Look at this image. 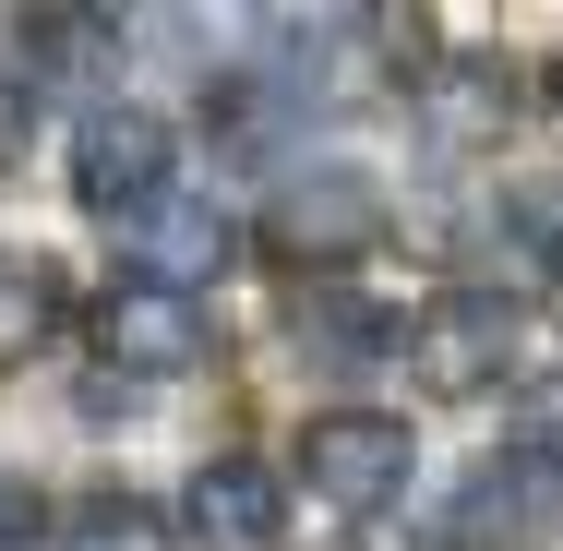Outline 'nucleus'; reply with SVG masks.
I'll return each instance as SVG.
<instances>
[{
  "mask_svg": "<svg viewBox=\"0 0 563 551\" xmlns=\"http://www.w3.org/2000/svg\"><path fill=\"white\" fill-rule=\"evenodd\" d=\"M528 348H540V324H528V300H504V288H444V300H420L408 312V384L420 396H504L516 372H528Z\"/></svg>",
  "mask_w": 563,
  "mask_h": 551,
  "instance_id": "obj_1",
  "label": "nucleus"
},
{
  "mask_svg": "<svg viewBox=\"0 0 563 551\" xmlns=\"http://www.w3.org/2000/svg\"><path fill=\"white\" fill-rule=\"evenodd\" d=\"M85 12H97V24H120V12H144V0H85Z\"/></svg>",
  "mask_w": 563,
  "mask_h": 551,
  "instance_id": "obj_17",
  "label": "nucleus"
},
{
  "mask_svg": "<svg viewBox=\"0 0 563 551\" xmlns=\"http://www.w3.org/2000/svg\"><path fill=\"white\" fill-rule=\"evenodd\" d=\"M85 335H97V360H109L120 384H156V372H192L205 360V312L168 276H120L109 300L85 312Z\"/></svg>",
  "mask_w": 563,
  "mask_h": 551,
  "instance_id": "obj_5",
  "label": "nucleus"
},
{
  "mask_svg": "<svg viewBox=\"0 0 563 551\" xmlns=\"http://www.w3.org/2000/svg\"><path fill=\"white\" fill-rule=\"evenodd\" d=\"M12 156H24V85L0 73V168H12Z\"/></svg>",
  "mask_w": 563,
  "mask_h": 551,
  "instance_id": "obj_15",
  "label": "nucleus"
},
{
  "mask_svg": "<svg viewBox=\"0 0 563 551\" xmlns=\"http://www.w3.org/2000/svg\"><path fill=\"white\" fill-rule=\"evenodd\" d=\"M408 467H420V443H408V420H384V408H324L300 432V492L336 504V516L408 504Z\"/></svg>",
  "mask_w": 563,
  "mask_h": 551,
  "instance_id": "obj_4",
  "label": "nucleus"
},
{
  "mask_svg": "<svg viewBox=\"0 0 563 551\" xmlns=\"http://www.w3.org/2000/svg\"><path fill=\"white\" fill-rule=\"evenodd\" d=\"M132 228H144V276H168V288H205V276H228V252H240L228 205H180V192H156Z\"/></svg>",
  "mask_w": 563,
  "mask_h": 551,
  "instance_id": "obj_9",
  "label": "nucleus"
},
{
  "mask_svg": "<svg viewBox=\"0 0 563 551\" xmlns=\"http://www.w3.org/2000/svg\"><path fill=\"white\" fill-rule=\"evenodd\" d=\"M504 228H516V240H528L540 264H563V180H528V192L504 205Z\"/></svg>",
  "mask_w": 563,
  "mask_h": 551,
  "instance_id": "obj_13",
  "label": "nucleus"
},
{
  "mask_svg": "<svg viewBox=\"0 0 563 551\" xmlns=\"http://www.w3.org/2000/svg\"><path fill=\"white\" fill-rule=\"evenodd\" d=\"M48 324H60V276H48L36 252H0V372H12V360H36Z\"/></svg>",
  "mask_w": 563,
  "mask_h": 551,
  "instance_id": "obj_11",
  "label": "nucleus"
},
{
  "mask_svg": "<svg viewBox=\"0 0 563 551\" xmlns=\"http://www.w3.org/2000/svg\"><path fill=\"white\" fill-rule=\"evenodd\" d=\"M168 168H180V144H168L156 109H85V132H73V192L97 217H144L168 192Z\"/></svg>",
  "mask_w": 563,
  "mask_h": 551,
  "instance_id": "obj_6",
  "label": "nucleus"
},
{
  "mask_svg": "<svg viewBox=\"0 0 563 551\" xmlns=\"http://www.w3.org/2000/svg\"><path fill=\"white\" fill-rule=\"evenodd\" d=\"M552 540H563V443L516 432L455 492V551H552Z\"/></svg>",
  "mask_w": 563,
  "mask_h": 551,
  "instance_id": "obj_2",
  "label": "nucleus"
},
{
  "mask_svg": "<svg viewBox=\"0 0 563 551\" xmlns=\"http://www.w3.org/2000/svg\"><path fill=\"white\" fill-rule=\"evenodd\" d=\"M264 240L288 252V264H312V276H336V264H360L372 240H384V180L372 168H288L276 180V205H264Z\"/></svg>",
  "mask_w": 563,
  "mask_h": 551,
  "instance_id": "obj_3",
  "label": "nucleus"
},
{
  "mask_svg": "<svg viewBox=\"0 0 563 551\" xmlns=\"http://www.w3.org/2000/svg\"><path fill=\"white\" fill-rule=\"evenodd\" d=\"M252 12H276L288 36H336V24H360L372 0H252Z\"/></svg>",
  "mask_w": 563,
  "mask_h": 551,
  "instance_id": "obj_14",
  "label": "nucleus"
},
{
  "mask_svg": "<svg viewBox=\"0 0 563 551\" xmlns=\"http://www.w3.org/2000/svg\"><path fill=\"white\" fill-rule=\"evenodd\" d=\"M24 528H36V504H24L12 480H0V540H24Z\"/></svg>",
  "mask_w": 563,
  "mask_h": 551,
  "instance_id": "obj_16",
  "label": "nucleus"
},
{
  "mask_svg": "<svg viewBox=\"0 0 563 551\" xmlns=\"http://www.w3.org/2000/svg\"><path fill=\"white\" fill-rule=\"evenodd\" d=\"M408 109H420V132H432L444 156H479V144H504V120H516V73H504V60H432V73L408 85Z\"/></svg>",
  "mask_w": 563,
  "mask_h": 551,
  "instance_id": "obj_7",
  "label": "nucleus"
},
{
  "mask_svg": "<svg viewBox=\"0 0 563 551\" xmlns=\"http://www.w3.org/2000/svg\"><path fill=\"white\" fill-rule=\"evenodd\" d=\"M300 348H312L324 372H360V360L408 348V324H384L372 300H347V288H324V300H300Z\"/></svg>",
  "mask_w": 563,
  "mask_h": 551,
  "instance_id": "obj_10",
  "label": "nucleus"
},
{
  "mask_svg": "<svg viewBox=\"0 0 563 551\" xmlns=\"http://www.w3.org/2000/svg\"><path fill=\"white\" fill-rule=\"evenodd\" d=\"M60 551H180V540H168V516L144 492H85L73 528H60Z\"/></svg>",
  "mask_w": 563,
  "mask_h": 551,
  "instance_id": "obj_12",
  "label": "nucleus"
},
{
  "mask_svg": "<svg viewBox=\"0 0 563 551\" xmlns=\"http://www.w3.org/2000/svg\"><path fill=\"white\" fill-rule=\"evenodd\" d=\"M192 528L217 551H264L288 528V492H276V467H252V455H205L192 467Z\"/></svg>",
  "mask_w": 563,
  "mask_h": 551,
  "instance_id": "obj_8",
  "label": "nucleus"
}]
</instances>
